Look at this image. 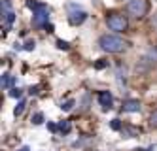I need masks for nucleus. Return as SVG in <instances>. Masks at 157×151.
<instances>
[{
  "label": "nucleus",
  "mask_w": 157,
  "mask_h": 151,
  "mask_svg": "<svg viewBox=\"0 0 157 151\" xmlns=\"http://www.w3.org/2000/svg\"><path fill=\"white\" fill-rule=\"evenodd\" d=\"M98 45H100V49L106 51V53H121V51L127 49V43L119 36H114V34H104V36H100Z\"/></svg>",
  "instance_id": "obj_1"
},
{
  "label": "nucleus",
  "mask_w": 157,
  "mask_h": 151,
  "mask_svg": "<svg viewBox=\"0 0 157 151\" xmlns=\"http://www.w3.org/2000/svg\"><path fill=\"white\" fill-rule=\"evenodd\" d=\"M106 25L110 30H116V32H125L129 28V19L119 13V11H110L106 15Z\"/></svg>",
  "instance_id": "obj_2"
},
{
  "label": "nucleus",
  "mask_w": 157,
  "mask_h": 151,
  "mask_svg": "<svg viewBox=\"0 0 157 151\" xmlns=\"http://www.w3.org/2000/svg\"><path fill=\"white\" fill-rule=\"evenodd\" d=\"M150 11V2L148 0H129L127 4V13L132 15L134 19H142Z\"/></svg>",
  "instance_id": "obj_3"
},
{
  "label": "nucleus",
  "mask_w": 157,
  "mask_h": 151,
  "mask_svg": "<svg viewBox=\"0 0 157 151\" xmlns=\"http://www.w3.org/2000/svg\"><path fill=\"white\" fill-rule=\"evenodd\" d=\"M48 23H49V8L46 4H38V8L32 13V25L36 28H42L48 27Z\"/></svg>",
  "instance_id": "obj_4"
},
{
  "label": "nucleus",
  "mask_w": 157,
  "mask_h": 151,
  "mask_svg": "<svg viewBox=\"0 0 157 151\" xmlns=\"http://www.w3.org/2000/svg\"><path fill=\"white\" fill-rule=\"evenodd\" d=\"M68 9H70V11H68V23H70V25L78 27V25H82V23L87 19V13H85L82 8H78V6L70 4Z\"/></svg>",
  "instance_id": "obj_5"
},
{
  "label": "nucleus",
  "mask_w": 157,
  "mask_h": 151,
  "mask_svg": "<svg viewBox=\"0 0 157 151\" xmlns=\"http://www.w3.org/2000/svg\"><path fill=\"white\" fill-rule=\"evenodd\" d=\"M2 21H4V27L6 30L12 28L13 25V19H15V13H13V8H12V2L10 0H2Z\"/></svg>",
  "instance_id": "obj_6"
},
{
  "label": "nucleus",
  "mask_w": 157,
  "mask_h": 151,
  "mask_svg": "<svg viewBox=\"0 0 157 151\" xmlns=\"http://www.w3.org/2000/svg\"><path fill=\"white\" fill-rule=\"evenodd\" d=\"M97 98H98V104L102 106V110H112V106H114V96L110 95V91H100Z\"/></svg>",
  "instance_id": "obj_7"
},
{
  "label": "nucleus",
  "mask_w": 157,
  "mask_h": 151,
  "mask_svg": "<svg viewBox=\"0 0 157 151\" xmlns=\"http://www.w3.org/2000/svg\"><path fill=\"white\" fill-rule=\"evenodd\" d=\"M123 111H129V113H136L140 111V102L134 100V98H129L123 102Z\"/></svg>",
  "instance_id": "obj_8"
},
{
  "label": "nucleus",
  "mask_w": 157,
  "mask_h": 151,
  "mask_svg": "<svg viewBox=\"0 0 157 151\" xmlns=\"http://www.w3.org/2000/svg\"><path fill=\"white\" fill-rule=\"evenodd\" d=\"M0 83H2L4 89H13L12 85L15 83V77H13V76H10V74H2V79H0Z\"/></svg>",
  "instance_id": "obj_9"
},
{
  "label": "nucleus",
  "mask_w": 157,
  "mask_h": 151,
  "mask_svg": "<svg viewBox=\"0 0 157 151\" xmlns=\"http://www.w3.org/2000/svg\"><path fill=\"white\" fill-rule=\"evenodd\" d=\"M25 106H27V102H25V100H19V104H17L15 110H13V115H15V117H19V115L25 111Z\"/></svg>",
  "instance_id": "obj_10"
},
{
  "label": "nucleus",
  "mask_w": 157,
  "mask_h": 151,
  "mask_svg": "<svg viewBox=\"0 0 157 151\" xmlns=\"http://www.w3.org/2000/svg\"><path fill=\"white\" fill-rule=\"evenodd\" d=\"M10 96H13V98H19V96H23V89H19V87H13L12 91H10Z\"/></svg>",
  "instance_id": "obj_11"
},
{
  "label": "nucleus",
  "mask_w": 157,
  "mask_h": 151,
  "mask_svg": "<svg viewBox=\"0 0 157 151\" xmlns=\"http://www.w3.org/2000/svg\"><path fill=\"white\" fill-rule=\"evenodd\" d=\"M42 121H44V113H36L34 115V117H32V123H34V125H42Z\"/></svg>",
  "instance_id": "obj_12"
},
{
  "label": "nucleus",
  "mask_w": 157,
  "mask_h": 151,
  "mask_svg": "<svg viewBox=\"0 0 157 151\" xmlns=\"http://www.w3.org/2000/svg\"><path fill=\"white\" fill-rule=\"evenodd\" d=\"M59 130H61V132H68V130H70V125H68V121H63V123H59Z\"/></svg>",
  "instance_id": "obj_13"
},
{
  "label": "nucleus",
  "mask_w": 157,
  "mask_h": 151,
  "mask_svg": "<svg viewBox=\"0 0 157 151\" xmlns=\"http://www.w3.org/2000/svg\"><path fill=\"white\" fill-rule=\"evenodd\" d=\"M72 106H74V100H68V102H64V104H61V108H63L64 111H68V110H72Z\"/></svg>",
  "instance_id": "obj_14"
},
{
  "label": "nucleus",
  "mask_w": 157,
  "mask_h": 151,
  "mask_svg": "<svg viewBox=\"0 0 157 151\" xmlns=\"http://www.w3.org/2000/svg\"><path fill=\"white\" fill-rule=\"evenodd\" d=\"M110 126H112L114 130H119V129H121V121H119V119H114V121L110 123Z\"/></svg>",
  "instance_id": "obj_15"
},
{
  "label": "nucleus",
  "mask_w": 157,
  "mask_h": 151,
  "mask_svg": "<svg viewBox=\"0 0 157 151\" xmlns=\"http://www.w3.org/2000/svg\"><path fill=\"white\" fill-rule=\"evenodd\" d=\"M34 45H36V43H34V40H30V42H27V43H25V49H27V51H32V49H34Z\"/></svg>",
  "instance_id": "obj_16"
},
{
  "label": "nucleus",
  "mask_w": 157,
  "mask_h": 151,
  "mask_svg": "<svg viewBox=\"0 0 157 151\" xmlns=\"http://www.w3.org/2000/svg\"><path fill=\"white\" fill-rule=\"evenodd\" d=\"M150 123H151L153 126H157V110L151 113V117H150Z\"/></svg>",
  "instance_id": "obj_17"
},
{
  "label": "nucleus",
  "mask_w": 157,
  "mask_h": 151,
  "mask_svg": "<svg viewBox=\"0 0 157 151\" xmlns=\"http://www.w3.org/2000/svg\"><path fill=\"white\" fill-rule=\"evenodd\" d=\"M57 45H59L61 49H68V47H70V45H68V42H63V40H59V42H57Z\"/></svg>",
  "instance_id": "obj_18"
},
{
  "label": "nucleus",
  "mask_w": 157,
  "mask_h": 151,
  "mask_svg": "<svg viewBox=\"0 0 157 151\" xmlns=\"http://www.w3.org/2000/svg\"><path fill=\"white\" fill-rule=\"evenodd\" d=\"M95 66H97V68H104V66H106V62H97Z\"/></svg>",
  "instance_id": "obj_19"
},
{
  "label": "nucleus",
  "mask_w": 157,
  "mask_h": 151,
  "mask_svg": "<svg viewBox=\"0 0 157 151\" xmlns=\"http://www.w3.org/2000/svg\"><path fill=\"white\" fill-rule=\"evenodd\" d=\"M19 151H30V149H29V147H27V145H25V147H21V149H19Z\"/></svg>",
  "instance_id": "obj_20"
}]
</instances>
